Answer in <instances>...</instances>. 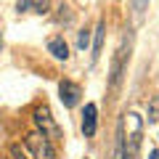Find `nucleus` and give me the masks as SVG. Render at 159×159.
<instances>
[{
	"instance_id": "nucleus-1",
	"label": "nucleus",
	"mask_w": 159,
	"mask_h": 159,
	"mask_svg": "<svg viewBox=\"0 0 159 159\" xmlns=\"http://www.w3.org/2000/svg\"><path fill=\"white\" fill-rule=\"evenodd\" d=\"M24 146L32 154V159H56V148H53V141H48L43 133L29 130L24 135Z\"/></svg>"
},
{
	"instance_id": "nucleus-2",
	"label": "nucleus",
	"mask_w": 159,
	"mask_h": 159,
	"mask_svg": "<svg viewBox=\"0 0 159 159\" xmlns=\"http://www.w3.org/2000/svg\"><path fill=\"white\" fill-rule=\"evenodd\" d=\"M32 119H34V127H37V133H43V135H45L48 141H56V138H61V130H58L56 119L51 117V109H48L45 103L34 109Z\"/></svg>"
},
{
	"instance_id": "nucleus-3",
	"label": "nucleus",
	"mask_w": 159,
	"mask_h": 159,
	"mask_svg": "<svg viewBox=\"0 0 159 159\" xmlns=\"http://www.w3.org/2000/svg\"><path fill=\"white\" fill-rule=\"evenodd\" d=\"M58 96H61V103L66 109H74L80 103L82 90H80V85H77V82H72V80H61V82H58Z\"/></svg>"
},
{
	"instance_id": "nucleus-4",
	"label": "nucleus",
	"mask_w": 159,
	"mask_h": 159,
	"mask_svg": "<svg viewBox=\"0 0 159 159\" xmlns=\"http://www.w3.org/2000/svg\"><path fill=\"white\" fill-rule=\"evenodd\" d=\"M96 127H98V106L85 103V111H82V133H85V138L96 135Z\"/></svg>"
},
{
	"instance_id": "nucleus-5",
	"label": "nucleus",
	"mask_w": 159,
	"mask_h": 159,
	"mask_svg": "<svg viewBox=\"0 0 159 159\" xmlns=\"http://www.w3.org/2000/svg\"><path fill=\"white\" fill-rule=\"evenodd\" d=\"M48 53H51L56 61H66L69 58V45L64 37H51L48 40Z\"/></svg>"
},
{
	"instance_id": "nucleus-6",
	"label": "nucleus",
	"mask_w": 159,
	"mask_h": 159,
	"mask_svg": "<svg viewBox=\"0 0 159 159\" xmlns=\"http://www.w3.org/2000/svg\"><path fill=\"white\" fill-rule=\"evenodd\" d=\"M122 66H125V51L119 48L117 56H114V64H111V90L119 85V77H122Z\"/></svg>"
},
{
	"instance_id": "nucleus-7",
	"label": "nucleus",
	"mask_w": 159,
	"mask_h": 159,
	"mask_svg": "<svg viewBox=\"0 0 159 159\" xmlns=\"http://www.w3.org/2000/svg\"><path fill=\"white\" fill-rule=\"evenodd\" d=\"M111 159H127V146H125V135H122V125L117 127V141H114Z\"/></svg>"
},
{
	"instance_id": "nucleus-8",
	"label": "nucleus",
	"mask_w": 159,
	"mask_h": 159,
	"mask_svg": "<svg viewBox=\"0 0 159 159\" xmlns=\"http://www.w3.org/2000/svg\"><path fill=\"white\" fill-rule=\"evenodd\" d=\"M103 32H106V21H98V29H96V37H93V61H98V53H101V45H103Z\"/></svg>"
},
{
	"instance_id": "nucleus-9",
	"label": "nucleus",
	"mask_w": 159,
	"mask_h": 159,
	"mask_svg": "<svg viewBox=\"0 0 159 159\" xmlns=\"http://www.w3.org/2000/svg\"><path fill=\"white\" fill-rule=\"evenodd\" d=\"M88 45H90V32H88V29H82V32L77 34V48H80V51H85Z\"/></svg>"
},
{
	"instance_id": "nucleus-10",
	"label": "nucleus",
	"mask_w": 159,
	"mask_h": 159,
	"mask_svg": "<svg viewBox=\"0 0 159 159\" xmlns=\"http://www.w3.org/2000/svg\"><path fill=\"white\" fill-rule=\"evenodd\" d=\"M11 157H13V159H29L27 151L21 148V143H11Z\"/></svg>"
},
{
	"instance_id": "nucleus-11",
	"label": "nucleus",
	"mask_w": 159,
	"mask_h": 159,
	"mask_svg": "<svg viewBox=\"0 0 159 159\" xmlns=\"http://www.w3.org/2000/svg\"><path fill=\"white\" fill-rule=\"evenodd\" d=\"M58 11H61V13H58V21H64V24H69V21H72V13H69V6H64V3H61V6H58Z\"/></svg>"
},
{
	"instance_id": "nucleus-12",
	"label": "nucleus",
	"mask_w": 159,
	"mask_h": 159,
	"mask_svg": "<svg viewBox=\"0 0 159 159\" xmlns=\"http://www.w3.org/2000/svg\"><path fill=\"white\" fill-rule=\"evenodd\" d=\"M48 8H51V0H34V11L37 13H48Z\"/></svg>"
},
{
	"instance_id": "nucleus-13",
	"label": "nucleus",
	"mask_w": 159,
	"mask_h": 159,
	"mask_svg": "<svg viewBox=\"0 0 159 159\" xmlns=\"http://www.w3.org/2000/svg\"><path fill=\"white\" fill-rule=\"evenodd\" d=\"M29 6H32V0H19V3H16V11L24 13V11H29Z\"/></svg>"
},
{
	"instance_id": "nucleus-14",
	"label": "nucleus",
	"mask_w": 159,
	"mask_h": 159,
	"mask_svg": "<svg viewBox=\"0 0 159 159\" xmlns=\"http://www.w3.org/2000/svg\"><path fill=\"white\" fill-rule=\"evenodd\" d=\"M148 0H135V13H143V8H146Z\"/></svg>"
},
{
	"instance_id": "nucleus-15",
	"label": "nucleus",
	"mask_w": 159,
	"mask_h": 159,
	"mask_svg": "<svg viewBox=\"0 0 159 159\" xmlns=\"http://www.w3.org/2000/svg\"><path fill=\"white\" fill-rule=\"evenodd\" d=\"M148 159H159V148H154V151L148 154Z\"/></svg>"
}]
</instances>
